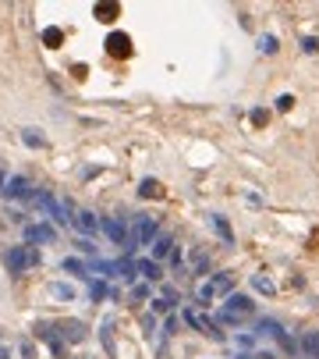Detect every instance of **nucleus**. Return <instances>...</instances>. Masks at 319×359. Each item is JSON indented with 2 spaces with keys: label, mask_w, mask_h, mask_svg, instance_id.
I'll return each mask as SVG.
<instances>
[{
  "label": "nucleus",
  "mask_w": 319,
  "mask_h": 359,
  "mask_svg": "<svg viewBox=\"0 0 319 359\" xmlns=\"http://www.w3.org/2000/svg\"><path fill=\"white\" fill-rule=\"evenodd\" d=\"M100 217H96L92 210H75V217H71V228L75 231H82V235H96V231H100Z\"/></svg>",
  "instance_id": "obj_9"
},
{
  "label": "nucleus",
  "mask_w": 319,
  "mask_h": 359,
  "mask_svg": "<svg viewBox=\"0 0 319 359\" xmlns=\"http://www.w3.org/2000/svg\"><path fill=\"white\" fill-rule=\"evenodd\" d=\"M57 335H60V342H85L89 338V327L82 324V320H60L57 324Z\"/></svg>",
  "instance_id": "obj_6"
},
{
  "label": "nucleus",
  "mask_w": 319,
  "mask_h": 359,
  "mask_svg": "<svg viewBox=\"0 0 319 359\" xmlns=\"http://www.w3.org/2000/svg\"><path fill=\"white\" fill-rule=\"evenodd\" d=\"M8 356H11V352H8V349H0V359H8Z\"/></svg>",
  "instance_id": "obj_31"
},
{
  "label": "nucleus",
  "mask_w": 319,
  "mask_h": 359,
  "mask_svg": "<svg viewBox=\"0 0 319 359\" xmlns=\"http://www.w3.org/2000/svg\"><path fill=\"white\" fill-rule=\"evenodd\" d=\"M259 50H263V53H277V36H270V33L259 36Z\"/></svg>",
  "instance_id": "obj_23"
},
{
  "label": "nucleus",
  "mask_w": 319,
  "mask_h": 359,
  "mask_svg": "<svg viewBox=\"0 0 319 359\" xmlns=\"http://www.w3.org/2000/svg\"><path fill=\"white\" fill-rule=\"evenodd\" d=\"M252 285L259 288L263 295H273V292H277V285H273V281H270L266 274H252Z\"/></svg>",
  "instance_id": "obj_22"
},
{
  "label": "nucleus",
  "mask_w": 319,
  "mask_h": 359,
  "mask_svg": "<svg viewBox=\"0 0 319 359\" xmlns=\"http://www.w3.org/2000/svg\"><path fill=\"white\" fill-rule=\"evenodd\" d=\"M216 295H223V299L234 295V274H227V271H223V274H213V278H209V281H202V285H199V292H196V299H199L202 306H206V303H213Z\"/></svg>",
  "instance_id": "obj_3"
},
{
  "label": "nucleus",
  "mask_w": 319,
  "mask_h": 359,
  "mask_svg": "<svg viewBox=\"0 0 319 359\" xmlns=\"http://www.w3.org/2000/svg\"><path fill=\"white\" fill-rule=\"evenodd\" d=\"M209 224H213V231L223 238V242H227V246H234V228L227 224V217H220V214H213L209 217Z\"/></svg>",
  "instance_id": "obj_15"
},
{
  "label": "nucleus",
  "mask_w": 319,
  "mask_h": 359,
  "mask_svg": "<svg viewBox=\"0 0 319 359\" xmlns=\"http://www.w3.org/2000/svg\"><path fill=\"white\" fill-rule=\"evenodd\" d=\"M135 238L142 246H153L156 238H160V228H156V221L153 217H135Z\"/></svg>",
  "instance_id": "obj_11"
},
{
  "label": "nucleus",
  "mask_w": 319,
  "mask_h": 359,
  "mask_svg": "<svg viewBox=\"0 0 319 359\" xmlns=\"http://www.w3.org/2000/svg\"><path fill=\"white\" fill-rule=\"evenodd\" d=\"M8 199H36V192H32V182L28 178H21V174H15V178H8Z\"/></svg>",
  "instance_id": "obj_10"
},
{
  "label": "nucleus",
  "mask_w": 319,
  "mask_h": 359,
  "mask_svg": "<svg viewBox=\"0 0 319 359\" xmlns=\"http://www.w3.org/2000/svg\"><path fill=\"white\" fill-rule=\"evenodd\" d=\"M103 231H107V238L110 242H128V224L121 221V217H103Z\"/></svg>",
  "instance_id": "obj_12"
},
{
  "label": "nucleus",
  "mask_w": 319,
  "mask_h": 359,
  "mask_svg": "<svg viewBox=\"0 0 319 359\" xmlns=\"http://www.w3.org/2000/svg\"><path fill=\"white\" fill-rule=\"evenodd\" d=\"M291 107H295V97H291V93L277 97V110H291Z\"/></svg>",
  "instance_id": "obj_24"
},
{
  "label": "nucleus",
  "mask_w": 319,
  "mask_h": 359,
  "mask_svg": "<svg viewBox=\"0 0 319 359\" xmlns=\"http://www.w3.org/2000/svg\"><path fill=\"white\" fill-rule=\"evenodd\" d=\"M132 299H135V303H139V299H149V285H135V288H132Z\"/></svg>",
  "instance_id": "obj_27"
},
{
  "label": "nucleus",
  "mask_w": 319,
  "mask_h": 359,
  "mask_svg": "<svg viewBox=\"0 0 319 359\" xmlns=\"http://www.w3.org/2000/svg\"><path fill=\"white\" fill-rule=\"evenodd\" d=\"M184 324H191L196 331H202V335H209V338H220V331H216V324L202 313V310H196V306H188L184 310Z\"/></svg>",
  "instance_id": "obj_5"
},
{
  "label": "nucleus",
  "mask_w": 319,
  "mask_h": 359,
  "mask_svg": "<svg viewBox=\"0 0 319 359\" xmlns=\"http://www.w3.org/2000/svg\"><path fill=\"white\" fill-rule=\"evenodd\" d=\"M252 122H255V125H266L270 114H266V110H252Z\"/></svg>",
  "instance_id": "obj_28"
},
{
  "label": "nucleus",
  "mask_w": 319,
  "mask_h": 359,
  "mask_svg": "<svg viewBox=\"0 0 319 359\" xmlns=\"http://www.w3.org/2000/svg\"><path fill=\"white\" fill-rule=\"evenodd\" d=\"M46 299H53V303H75L78 288H75L71 281H50V285H46Z\"/></svg>",
  "instance_id": "obj_7"
},
{
  "label": "nucleus",
  "mask_w": 319,
  "mask_h": 359,
  "mask_svg": "<svg viewBox=\"0 0 319 359\" xmlns=\"http://www.w3.org/2000/svg\"><path fill=\"white\" fill-rule=\"evenodd\" d=\"M8 189V178H4V171H0V192H4Z\"/></svg>",
  "instance_id": "obj_30"
},
{
  "label": "nucleus",
  "mask_w": 319,
  "mask_h": 359,
  "mask_svg": "<svg viewBox=\"0 0 319 359\" xmlns=\"http://www.w3.org/2000/svg\"><path fill=\"white\" fill-rule=\"evenodd\" d=\"M60 271H68V274H89V263L78 260V256H68V260L60 263Z\"/></svg>",
  "instance_id": "obj_20"
},
{
  "label": "nucleus",
  "mask_w": 319,
  "mask_h": 359,
  "mask_svg": "<svg viewBox=\"0 0 319 359\" xmlns=\"http://www.w3.org/2000/svg\"><path fill=\"white\" fill-rule=\"evenodd\" d=\"M21 142H25L28 149H46V135H43L40 128H21Z\"/></svg>",
  "instance_id": "obj_17"
},
{
  "label": "nucleus",
  "mask_w": 319,
  "mask_h": 359,
  "mask_svg": "<svg viewBox=\"0 0 319 359\" xmlns=\"http://www.w3.org/2000/svg\"><path fill=\"white\" fill-rule=\"evenodd\" d=\"M298 349H302L305 359H319V331H305L302 342H298Z\"/></svg>",
  "instance_id": "obj_13"
},
{
  "label": "nucleus",
  "mask_w": 319,
  "mask_h": 359,
  "mask_svg": "<svg viewBox=\"0 0 319 359\" xmlns=\"http://www.w3.org/2000/svg\"><path fill=\"white\" fill-rule=\"evenodd\" d=\"M25 242H28V246H32V242H36V246H53V242H57V228H53V224H43V221H40V224H28V228H25Z\"/></svg>",
  "instance_id": "obj_4"
},
{
  "label": "nucleus",
  "mask_w": 319,
  "mask_h": 359,
  "mask_svg": "<svg viewBox=\"0 0 319 359\" xmlns=\"http://www.w3.org/2000/svg\"><path fill=\"white\" fill-rule=\"evenodd\" d=\"M89 299H92V303H100V299H107V281H103V278H96V281L89 285Z\"/></svg>",
  "instance_id": "obj_21"
},
{
  "label": "nucleus",
  "mask_w": 319,
  "mask_h": 359,
  "mask_svg": "<svg viewBox=\"0 0 319 359\" xmlns=\"http://www.w3.org/2000/svg\"><path fill=\"white\" fill-rule=\"evenodd\" d=\"M164 256H178V253H174V238H171V235H160L156 242H153V260L160 263Z\"/></svg>",
  "instance_id": "obj_14"
},
{
  "label": "nucleus",
  "mask_w": 319,
  "mask_h": 359,
  "mask_svg": "<svg viewBox=\"0 0 319 359\" xmlns=\"http://www.w3.org/2000/svg\"><path fill=\"white\" fill-rule=\"evenodd\" d=\"M92 15L100 18V22H114V18L121 15V4H110V0H103V4H96V8H92Z\"/></svg>",
  "instance_id": "obj_18"
},
{
  "label": "nucleus",
  "mask_w": 319,
  "mask_h": 359,
  "mask_svg": "<svg viewBox=\"0 0 319 359\" xmlns=\"http://www.w3.org/2000/svg\"><path fill=\"white\" fill-rule=\"evenodd\" d=\"M36 263H40V253H36V246H28V242L11 246V249L4 253V267H8V274H25V271H32Z\"/></svg>",
  "instance_id": "obj_2"
},
{
  "label": "nucleus",
  "mask_w": 319,
  "mask_h": 359,
  "mask_svg": "<svg viewBox=\"0 0 319 359\" xmlns=\"http://www.w3.org/2000/svg\"><path fill=\"white\" fill-rule=\"evenodd\" d=\"M103 47H107L110 57H132V36L128 33H110Z\"/></svg>",
  "instance_id": "obj_8"
},
{
  "label": "nucleus",
  "mask_w": 319,
  "mask_h": 359,
  "mask_svg": "<svg viewBox=\"0 0 319 359\" xmlns=\"http://www.w3.org/2000/svg\"><path fill=\"white\" fill-rule=\"evenodd\" d=\"M302 50H305V53H319V40H316V36H305V40H302Z\"/></svg>",
  "instance_id": "obj_25"
},
{
  "label": "nucleus",
  "mask_w": 319,
  "mask_h": 359,
  "mask_svg": "<svg viewBox=\"0 0 319 359\" xmlns=\"http://www.w3.org/2000/svg\"><path fill=\"white\" fill-rule=\"evenodd\" d=\"M43 40H46L50 47H57V43H60V28H46V33H43Z\"/></svg>",
  "instance_id": "obj_26"
},
{
  "label": "nucleus",
  "mask_w": 319,
  "mask_h": 359,
  "mask_svg": "<svg viewBox=\"0 0 319 359\" xmlns=\"http://www.w3.org/2000/svg\"><path fill=\"white\" fill-rule=\"evenodd\" d=\"M139 274L146 278V285H149V281H160V278H164V271H160V263H156V260H142V263H139Z\"/></svg>",
  "instance_id": "obj_19"
},
{
  "label": "nucleus",
  "mask_w": 319,
  "mask_h": 359,
  "mask_svg": "<svg viewBox=\"0 0 319 359\" xmlns=\"http://www.w3.org/2000/svg\"><path fill=\"white\" fill-rule=\"evenodd\" d=\"M139 196H142V199H164L167 192H164V185H160L156 178H142V185H139Z\"/></svg>",
  "instance_id": "obj_16"
},
{
  "label": "nucleus",
  "mask_w": 319,
  "mask_h": 359,
  "mask_svg": "<svg viewBox=\"0 0 319 359\" xmlns=\"http://www.w3.org/2000/svg\"><path fill=\"white\" fill-rule=\"evenodd\" d=\"M252 317H255V303H252V295H241V292H234V295L223 299V306H220V313H216V320L227 324V327H241V324H248Z\"/></svg>",
  "instance_id": "obj_1"
},
{
  "label": "nucleus",
  "mask_w": 319,
  "mask_h": 359,
  "mask_svg": "<svg viewBox=\"0 0 319 359\" xmlns=\"http://www.w3.org/2000/svg\"><path fill=\"white\" fill-rule=\"evenodd\" d=\"M174 331H178V317H167V324H164V335L171 338Z\"/></svg>",
  "instance_id": "obj_29"
}]
</instances>
